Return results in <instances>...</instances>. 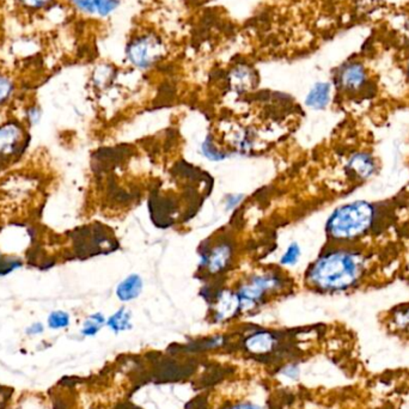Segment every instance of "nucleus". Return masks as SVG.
<instances>
[{"label":"nucleus","mask_w":409,"mask_h":409,"mask_svg":"<svg viewBox=\"0 0 409 409\" xmlns=\"http://www.w3.org/2000/svg\"><path fill=\"white\" fill-rule=\"evenodd\" d=\"M70 325V316L65 311H54L48 317V326L52 329H61Z\"/></svg>","instance_id":"19"},{"label":"nucleus","mask_w":409,"mask_h":409,"mask_svg":"<svg viewBox=\"0 0 409 409\" xmlns=\"http://www.w3.org/2000/svg\"><path fill=\"white\" fill-rule=\"evenodd\" d=\"M16 1L20 8L35 12L49 8L56 0H16Z\"/></svg>","instance_id":"20"},{"label":"nucleus","mask_w":409,"mask_h":409,"mask_svg":"<svg viewBox=\"0 0 409 409\" xmlns=\"http://www.w3.org/2000/svg\"><path fill=\"white\" fill-rule=\"evenodd\" d=\"M106 323V318L102 314H94L84 322L82 334L85 336H94L99 333Z\"/></svg>","instance_id":"17"},{"label":"nucleus","mask_w":409,"mask_h":409,"mask_svg":"<svg viewBox=\"0 0 409 409\" xmlns=\"http://www.w3.org/2000/svg\"><path fill=\"white\" fill-rule=\"evenodd\" d=\"M241 311V304L237 294L231 291H222L215 299L213 318L215 322L229 321Z\"/></svg>","instance_id":"7"},{"label":"nucleus","mask_w":409,"mask_h":409,"mask_svg":"<svg viewBox=\"0 0 409 409\" xmlns=\"http://www.w3.org/2000/svg\"><path fill=\"white\" fill-rule=\"evenodd\" d=\"M243 200V195H230L227 199V203H225V207H227V210H232L234 207L237 206L241 201Z\"/></svg>","instance_id":"25"},{"label":"nucleus","mask_w":409,"mask_h":409,"mask_svg":"<svg viewBox=\"0 0 409 409\" xmlns=\"http://www.w3.org/2000/svg\"><path fill=\"white\" fill-rule=\"evenodd\" d=\"M22 139L20 128L15 125H6L0 127V153L10 155L16 151L17 146Z\"/></svg>","instance_id":"15"},{"label":"nucleus","mask_w":409,"mask_h":409,"mask_svg":"<svg viewBox=\"0 0 409 409\" xmlns=\"http://www.w3.org/2000/svg\"><path fill=\"white\" fill-rule=\"evenodd\" d=\"M256 80L254 68L248 65H237L230 72V82L232 87L239 90H246L251 88Z\"/></svg>","instance_id":"14"},{"label":"nucleus","mask_w":409,"mask_h":409,"mask_svg":"<svg viewBox=\"0 0 409 409\" xmlns=\"http://www.w3.org/2000/svg\"><path fill=\"white\" fill-rule=\"evenodd\" d=\"M332 82H317L310 89L306 97V107L314 111H323L329 106L333 96Z\"/></svg>","instance_id":"9"},{"label":"nucleus","mask_w":409,"mask_h":409,"mask_svg":"<svg viewBox=\"0 0 409 409\" xmlns=\"http://www.w3.org/2000/svg\"><path fill=\"white\" fill-rule=\"evenodd\" d=\"M227 409H265L261 405H256V403H251V402H239V403H234L230 405Z\"/></svg>","instance_id":"26"},{"label":"nucleus","mask_w":409,"mask_h":409,"mask_svg":"<svg viewBox=\"0 0 409 409\" xmlns=\"http://www.w3.org/2000/svg\"><path fill=\"white\" fill-rule=\"evenodd\" d=\"M299 367L294 364H289V365L285 366L284 369L282 370V376L285 377L290 378V379H296L298 378L299 376Z\"/></svg>","instance_id":"24"},{"label":"nucleus","mask_w":409,"mask_h":409,"mask_svg":"<svg viewBox=\"0 0 409 409\" xmlns=\"http://www.w3.org/2000/svg\"><path fill=\"white\" fill-rule=\"evenodd\" d=\"M301 254H302V251H301L298 243H291L290 246H287V251L280 258V263L282 266H294L296 263H298Z\"/></svg>","instance_id":"18"},{"label":"nucleus","mask_w":409,"mask_h":409,"mask_svg":"<svg viewBox=\"0 0 409 409\" xmlns=\"http://www.w3.org/2000/svg\"><path fill=\"white\" fill-rule=\"evenodd\" d=\"M334 89L342 96L364 99L372 90V77L365 63L360 59H347L334 70Z\"/></svg>","instance_id":"3"},{"label":"nucleus","mask_w":409,"mask_h":409,"mask_svg":"<svg viewBox=\"0 0 409 409\" xmlns=\"http://www.w3.org/2000/svg\"><path fill=\"white\" fill-rule=\"evenodd\" d=\"M405 77H407V80H408L409 83V60L408 63H407V65H405Z\"/></svg>","instance_id":"28"},{"label":"nucleus","mask_w":409,"mask_h":409,"mask_svg":"<svg viewBox=\"0 0 409 409\" xmlns=\"http://www.w3.org/2000/svg\"><path fill=\"white\" fill-rule=\"evenodd\" d=\"M143 291V280L138 275H128L116 287V296L121 302H131L138 298Z\"/></svg>","instance_id":"12"},{"label":"nucleus","mask_w":409,"mask_h":409,"mask_svg":"<svg viewBox=\"0 0 409 409\" xmlns=\"http://www.w3.org/2000/svg\"><path fill=\"white\" fill-rule=\"evenodd\" d=\"M346 170L348 172V175L353 177L354 181L365 182L377 174V161L372 153L367 151H359L348 158L346 164Z\"/></svg>","instance_id":"6"},{"label":"nucleus","mask_w":409,"mask_h":409,"mask_svg":"<svg viewBox=\"0 0 409 409\" xmlns=\"http://www.w3.org/2000/svg\"><path fill=\"white\" fill-rule=\"evenodd\" d=\"M277 345V339L270 332H258L246 340V348L251 353L266 354L273 351Z\"/></svg>","instance_id":"10"},{"label":"nucleus","mask_w":409,"mask_h":409,"mask_svg":"<svg viewBox=\"0 0 409 409\" xmlns=\"http://www.w3.org/2000/svg\"><path fill=\"white\" fill-rule=\"evenodd\" d=\"M203 155L206 156L207 158L212 159V161H222L224 158V155H222L218 150H215L212 143H210V139H207L205 143L203 144Z\"/></svg>","instance_id":"23"},{"label":"nucleus","mask_w":409,"mask_h":409,"mask_svg":"<svg viewBox=\"0 0 409 409\" xmlns=\"http://www.w3.org/2000/svg\"><path fill=\"white\" fill-rule=\"evenodd\" d=\"M282 280L273 275H256L251 282L243 285L237 292L241 304V311H248L261 302L263 296L282 285Z\"/></svg>","instance_id":"5"},{"label":"nucleus","mask_w":409,"mask_h":409,"mask_svg":"<svg viewBox=\"0 0 409 409\" xmlns=\"http://www.w3.org/2000/svg\"><path fill=\"white\" fill-rule=\"evenodd\" d=\"M107 326L114 333H121V332H126V330L131 329V311H128L125 308L118 310L115 314L111 315V317L108 318Z\"/></svg>","instance_id":"16"},{"label":"nucleus","mask_w":409,"mask_h":409,"mask_svg":"<svg viewBox=\"0 0 409 409\" xmlns=\"http://www.w3.org/2000/svg\"><path fill=\"white\" fill-rule=\"evenodd\" d=\"M388 326L394 333L409 336V303H403L390 310Z\"/></svg>","instance_id":"11"},{"label":"nucleus","mask_w":409,"mask_h":409,"mask_svg":"<svg viewBox=\"0 0 409 409\" xmlns=\"http://www.w3.org/2000/svg\"><path fill=\"white\" fill-rule=\"evenodd\" d=\"M372 270V254L363 244H340L309 267L306 280L315 290L344 294L363 287Z\"/></svg>","instance_id":"1"},{"label":"nucleus","mask_w":409,"mask_h":409,"mask_svg":"<svg viewBox=\"0 0 409 409\" xmlns=\"http://www.w3.org/2000/svg\"><path fill=\"white\" fill-rule=\"evenodd\" d=\"M13 92V83L6 76H0V103L8 101Z\"/></svg>","instance_id":"21"},{"label":"nucleus","mask_w":409,"mask_h":409,"mask_svg":"<svg viewBox=\"0 0 409 409\" xmlns=\"http://www.w3.org/2000/svg\"><path fill=\"white\" fill-rule=\"evenodd\" d=\"M72 5L89 16H111L119 8L121 0H71Z\"/></svg>","instance_id":"8"},{"label":"nucleus","mask_w":409,"mask_h":409,"mask_svg":"<svg viewBox=\"0 0 409 409\" xmlns=\"http://www.w3.org/2000/svg\"><path fill=\"white\" fill-rule=\"evenodd\" d=\"M386 215L388 210L381 203L366 200L344 203L327 220V234L339 244H359L386 225Z\"/></svg>","instance_id":"2"},{"label":"nucleus","mask_w":409,"mask_h":409,"mask_svg":"<svg viewBox=\"0 0 409 409\" xmlns=\"http://www.w3.org/2000/svg\"><path fill=\"white\" fill-rule=\"evenodd\" d=\"M167 42L163 37L150 30L138 32L130 37L125 48L128 63L139 70L153 68L167 56Z\"/></svg>","instance_id":"4"},{"label":"nucleus","mask_w":409,"mask_h":409,"mask_svg":"<svg viewBox=\"0 0 409 409\" xmlns=\"http://www.w3.org/2000/svg\"><path fill=\"white\" fill-rule=\"evenodd\" d=\"M231 258V246L229 244H219L207 255L206 266L210 273H218L227 266Z\"/></svg>","instance_id":"13"},{"label":"nucleus","mask_w":409,"mask_h":409,"mask_svg":"<svg viewBox=\"0 0 409 409\" xmlns=\"http://www.w3.org/2000/svg\"><path fill=\"white\" fill-rule=\"evenodd\" d=\"M379 4H381V0H354V6L362 13H370Z\"/></svg>","instance_id":"22"},{"label":"nucleus","mask_w":409,"mask_h":409,"mask_svg":"<svg viewBox=\"0 0 409 409\" xmlns=\"http://www.w3.org/2000/svg\"><path fill=\"white\" fill-rule=\"evenodd\" d=\"M42 330H44V327L41 326L40 323H35V325H32V326L27 330V333L30 334V335H34V334L42 333Z\"/></svg>","instance_id":"27"}]
</instances>
